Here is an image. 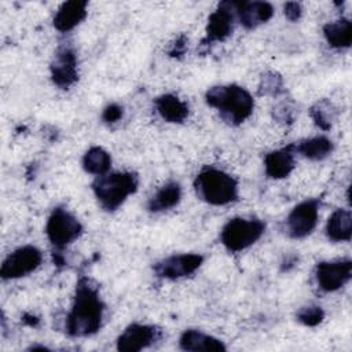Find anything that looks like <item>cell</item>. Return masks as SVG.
Returning a JSON list of instances; mask_svg holds the SVG:
<instances>
[{
	"label": "cell",
	"instance_id": "6da1fadb",
	"mask_svg": "<svg viewBox=\"0 0 352 352\" xmlns=\"http://www.w3.org/2000/svg\"><path fill=\"white\" fill-rule=\"evenodd\" d=\"M104 302L98 286L85 276L76 285L72 309L66 318V331L70 337H88L99 331L103 323Z\"/></svg>",
	"mask_w": 352,
	"mask_h": 352
},
{
	"label": "cell",
	"instance_id": "7a4b0ae2",
	"mask_svg": "<svg viewBox=\"0 0 352 352\" xmlns=\"http://www.w3.org/2000/svg\"><path fill=\"white\" fill-rule=\"evenodd\" d=\"M205 100L219 111L220 118L228 125L242 124L254 109V99L250 92L236 84L210 87L205 94Z\"/></svg>",
	"mask_w": 352,
	"mask_h": 352
},
{
	"label": "cell",
	"instance_id": "3957f363",
	"mask_svg": "<svg viewBox=\"0 0 352 352\" xmlns=\"http://www.w3.org/2000/svg\"><path fill=\"white\" fill-rule=\"evenodd\" d=\"M197 197L214 206L228 205L238 199V182L230 173L213 168H204L194 180Z\"/></svg>",
	"mask_w": 352,
	"mask_h": 352
},
{
	"label": "cell",
	"instance_id": "277c9868",
	"mask_svg": "<svg viewBox=\"0 0 352 352\" xmlns=\"http://www.w3.org/2000/svg\"><path fill=\"white\" fill-rule=\"evenodd\" d=\"M138 186L139 177L135 172H113L98 176L92 183V190L100 206L107 212H114L136 192Z\"/></svg>",
	"mask_w": 352,
	"mask_h": 352
},
{
	"label": "cell",
	"instance_id": "5b68a950",
	"mask_svg": "<svg viewBox=\"0 0 352 352\" xmlns=\"http://www.w3.org/2000/svg\"><path fill=\"white\" fill-rule=\"evenodd\" d=\"M265 231V223L260 219L234 217L220 231V241L230 252H241L257 242Z\"/></svg>",
	"mask_w": 352,
	"mask_h": 352
},
{
	"label": "cell",
	"instance_id": "8992f818",
	"mask_svg": "<svg viewBox=\"0 0 352 352\" xmlns=\"http://www.w3.org/2000/svg\"><path fill=\"white\" fill-rule=\"evenodd\" d=\"M45 234L56 249H63L82 234V226L69 210L55 208L47 220Z\"/></svg>",
	"mask_w": 352,
	"mask_h": 352
},
{
	"label": "cell",
	"instance_id": "52a82bcc",
	"mask_svg": "<svg viewBox=\"0 0 352 352\" xmlns=\"http://www.w3.org/2000/svg\"><path fill=\"white\" fill-rule=\"evenodd\" d=\"M43 261L41 252L33 245H25L10 253L0 268L4 280L23 278L36 271Z\"/></svg>",
	"mask_w": 352,
	"mask_h": 352
},
{
	"label": "cell",
	"instance_id": "ba28073f",
	"mask_svg": "<svg viewBox=\"0 0 352 352\" xmlns=\"http://www.w3.org/2000/svg\"><path fill=\"white\" fill-rule=\"evenodd\" d=\"M319 208L320 201L318 198H309L297 204L286 219V230L289 236L294 239L308 236L316 227Z\"/></svg>",
	"mask_w": 352,
	"mask_h": 352
},
{
	"label": "cell",
	"instance_id": "9c48e42d",
	"mask_svg": "<svg viewBox=\"0 0 352 352\" xmlns=\"http://www.w3.org/2000/svg\"><path fill=\"white\" fill-rule=\"evenodd\" d=\"M51 80L60 89H69L78 80V62L70 45H60L50 66Z\"/></svg>",
	"mask_w": 352,
	"mask_h": 352
},
{
	"label": "cell",
	"instance_id": "30bf717a",
	"mask_svg": "<svg viewBox=\"0 0 352 352\" xmlns=\"http://www.w3.org/2000/svg\"><path fill=\"white\" fill-rule=\"evenodd\" d=\"M204 263V256L198 253H182L165 257L154 264L153 271L158 278L176 280L194 274Z\"/></svg>",
	"mask_w": 352,
	"mask_h": 352
},
{
	"label": "cell",
	"instance_id": "8fae6325",
	"mask_svg": "<svg viewBox=\"0 0 352 352\" xmlns=\"http://www.w3.org/2000/svg\"><path fill=\"white\" fill-rule=\"evenodd\" d=\"M352 275V261L336 260V261H320L315 268V279L320 290L336 292L341 289Z\"/></svg>",
	"mask_w": 352,
	"mask_h": 352
},
{
	"label": "cell",
	"instance_id": "7c38bea8",
	"mask_svg": "<svg viewBox=\"0 0 352 352\" xmlns=\"http://www.w3.org/2000/svg\"><path fill=\"white\" fill-rule=\"evenodd\" d=\"M234 6L232 1H223L209 15L206 25V36L202 40V47L212 45L219 41H224L234 29Z\"/></svg>",
	"mask_w": 352,
	"mask_h": 352
},
{
	"label": "cell",
	"instance_id": "4fadbf2b",
	"mask_svg": "<svg viewBox=\"0 0 352 352\" xmlns=\"http://www.w3.org/2000/svg\"><path fill=\"white\" fill-rule=\"evenodd\" d=\"M161 338V330L151 324L132 323L117 338V349L121 352H138L151 346Z\"/></svg>",
	"mask_w": 352,
	"mask_h": 352
},
{
	"label": "cell",
	"instance_id": "5bb4252c",
	"mask_svg": "<svg viewBox=\"0 0 352 352\" xmlns=\"http://www.w3.org/2000/svg\"><path fill=\"white\" fill-rule=\"evenodd\" d=\"M235 18L246 29H256L274 15V8L267 1H232Z\"/></svg>",
	"mask_w": 352,
	"mask_h": 352
},
{
	"label": "cell",
	"instance_id": "9a60e30c",
	"mask_svg": "<svg viewBox=\"0 0 352 352\" xmlns=\"http://www.w3.org/2000/svg\"><path fill=\"white\" fill-rule=\"evenodd\" d=\"M87 7L88 3L84 0H72L63 3L54 16V28L62 33L70 32L84 21L87 16Z\"/></svg>",
	"mask_w": 352,
	"mask_h": 352
},
{
	"label": "cell",
	"instance_id": "2e32d148",
	"mask_svg": "<svg viewBox=\"0 0 352 352\" xmlns=\"http://www.w3.org/2000/svg\"><path fill=\"white\" fill-rule=\"evenodd\" d=\"M264 169L271 179L287 177L294 169V150L293 146L274 150L264 157Z\"/></svg>",
	"mask_w": 352,
	"mask_h": 352
},
{
	"label": "cell",
	"instance_id": "e0dca14e",
	"mask_svg": "<svg viewBox=\"0 0 352 352\" xmlns=\"http://www.w3.org/2000/svg\"><path fill=\"white\" fill-rule=\"evenodd\" d=\"M179 346L183 351H190V352H198V351H205V352L221 351L223 352L227 349L223 341H220L219 338L195 329H188L182 333L179 338Z\"/></svg>",
	"mask_w": 352,
	"mask_h": 352
},
{
	"label": "cell",
	"instance_id": "ac0fdd59",
	"mask_svg": "<svg viewBox=\"0 0 352 352\" xmlns=\"http://www.w3.org/2000/svg\"><path fill=\"white\" fill-rule=\"evenodd\" d=\"M154 106L160 117L170 124H182L187 120L188 104L172 94H164L154 100Z\"/></svg>",
	"mask_w": 352,
	"mask_h": 352
},
{
	"label": "cell",
	"instance_id": "d6986e66",
	"mask_svg": "<svg viewBox=\"0 0 352 352\" xmlns=\"http://www.w3.org/2000/svg\"><path fill=\"white\" fill-rule=\"evenodd\" d=\"M326 235L333 242H348L352 236V214L348 209L334 210L326 224Z\"/></svg>",
	"mask_w": 352,
	"mask_h": 352
},
{
	"label": "cell",
	"instance_id": "ffe728a7",
	"mask_svg": "<svg viewBox=\"0 0 352 352\" xmlns=\"http://www.w3.org/2000/svg\"><path fill=\"white\" fill-rule=\"evenodd\" d=\"M182 199V187L177 182H168L164 184L147 202L150 212L158 213L175 208Z\"/></svg>",
	"mask_w": 352,
	"mask_h": 352
},
{
	"label": "cell",
	"instance_id": "44dd1931",
	"mask_svg": "<svg viewBox=\"0 0 352 352\" xmlns=\"http://www.w3.org/2000/svg\"><path fill=\"white\" fill-rule=\"evenodd\" d=\"M292 146L294 153H298L302 157L312 161L324 160L334 148L333 142L326 136H315V138L304 139V140H300L298 143H293Z\"/></svg>",
	"mask_w": 352,
	"mask_h": 352
},
{
	"label": "cell",
	"instance_id": "7402d4cb",
	"mask_svg": "<svg viewBox=\"0 0 352 352\" xmlns=\"http://www.w3.org/2000/svg\"><path fill=\"white\" fill-rule=\"evenodd\" d=\"M323 36L327 44L333 48H348L352 41V25L346 18L329 22L323 26Z\"/></svg>",
	"mask_w": 352,
	"mask_h": 352
},
{
	"label": "cell",
	"instance_id": "603a6c76",
	"mask_svg": "<svg viewBox=\"0 0 352 352\" xmlns=\"http://www.w3.org/2000/svg\"><path fill=\"white\" fill-rule=\"evenodd\" d=\"M111 166V157L110 154L98 146L91 147L87 150V153L82 157V168L85 172L95 175V176H102L109 173Z\"/></svg>",
	"mask_w": 352,
	"mask_h": 352
},
{
	"label": "cell",
	"instance_id": "cb8c5ba5",
	"mask_svg": "<svg viewBox=\"0 0 352 352\" xmlns=\"http://www.w3.org/2000/svg\"><path fill=\"white\" fill-rule=\"evenodd\" d=\"M337 114V107L329 99H320L309 109V116L315 125L323 131H329L333 126Z\"/></svg>",
	"mask_w": 352,
	"mask_h": 352
},
{
	"label": "cell",
	"instance_id": "d4e9b609",
	"mask_svg": "<svg viewBox=\"0 0 352 352\" xmlns=\"http://www.w3.org/2000/svg\"><path fill=\"white\" fill-rule=\"evenodd\" d=\"M297 320L308 327H315L318 324H320L324 319V311L322 307L315 305V304H309L305 307H301L297 314H296Z\"/></svg>",
	"mask_w": 352,
	"mask_h": 352
},
{
	"label": "cell",
	"instance_id": "484cf974",
	"mask_svg": "<svg viewBox=\"0 0 352 352\" xmlns=\"http://www.w3.org/2000/svg\"><path fill=\"white\" fill-rule=\"evenodd\" d=\"M283 92V80L278 73L267 72L261 76L258 82L260 95H279Z\"/></svg>",
	"mask_w": 352,
	"mask_h": 352
},
{
	"label": "cell",
	"instance_id": "4316f807",
	"mask_svg": "<svg viewBox=\"0 0 352 352\" xmlns=\"http://www.w3.org/2000/svg\"><path fill=\"white\" fill-rule=\"evenodd\" d=\"M296 110L292 103L289 102H280L272 109V116L274 118L280 122V124H290L294 120Z\"/></svg>",
	"mask_w": 352,
	"mask_h": 352
},
{
	"label": "cell",
	"instance_id": "83f0119b",
	"mask_svg": "<svg viewBox=\"0 0 352 352\" xmlns=\"http://www.w3.org/2000/svg\"><path fill=\"white\" fill-rule=\"evenodd\" d=\"M122 117H124V107L118 103H110L102 111V120L109 125L118 122Z\"/></svg>",
	"mask_w": 352,
	"mask_h": 352
},
{
	"label": "cell",
	"instance_id": "f1b7e54d",
	"mask_svg": "<svg viewBox=\"0 0 352 352\" xmlns=\"http://www.w3.org/2000/svg\"><path fill=\"white\" fill-rule=\"evenodd\" d=\"M186 48H187V38L184 34H180L172 44H170V48L168 50V54L169 56L172 58H179L182 56L184 52H186Z\"/></svg>",
	"mask_w": 352,
	"mask_h": 352
},
{
	"label": "cell",
	"instance_id": "f546056e",
	"mask_svg": "<svg viewBox=\"0 0 352 352\" xmlns=\"http://www.w3.org/2000/svg\"><path fill=\"white\" fill-rule=\"evenodd\" d=\"M283 12H285V16L292 21V22H296L301 18L302 15V8H301V4L300 3H296V1H290V3H286L285 7H283Z\"/></svg>",
	"mask_w": 352,
	"mask_h": 352
}]
</instances>
